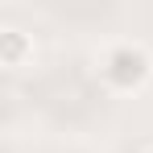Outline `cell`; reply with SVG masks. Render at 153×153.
<instances>
[{
  "mask_svg": "<svg viewBox=\"0 0 153 153\" xmlns=\"http://www.w3.org/2000/svg\"><path fill=\"white\" fill-rule=\"evenodd\" d=\"M145 153H153V145H149V149H145Z\"/></svg>",
  "mask_w": 153,
  "mask_h": 153,
  "instance_id": "3957f363",
  "label": "cell"
},
{
  "mask_svg": "<svg viewBox=\"0 0 153 153\" xmlns=\"http://www.w3.org/2000/svg\"><path fill=\"white\" fill-rule=\"evenodd\" d=\"M29 58H33V37L17 25H4L0 29V66L4 71H21Z\"/></svg>",
  "mask_w": 153,
  "mask_h": 153,
  "instance_id": "7a4b0ae2",
  "label": "cell"
},
{
  "mask_svg": "<svg viewBox=\"0 0 153 153\" xmlns=\"http://www.w3.org/2000/svg\"><path fill=\"white\" fill-rule=\"evenodd\" d=\"M100 79L116 95H137L153 79V54L145 46H132V42H116L100 58Z\"/></svg>",
  "mask_w": 153,
  "mask_h": 153,
  "instance_id": "6da1fadb",
  "label": "cell"
}]
</instances>
